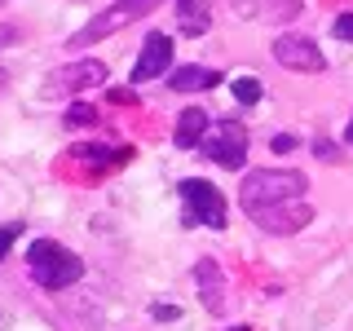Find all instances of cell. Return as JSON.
<instances>
[{
    "label": "cell",
    "instance_id": "52a82bcc",
    "mask_svg": "<svg viewBox=\"0 0 353 331\" xmlns=\"http://www.w3.org/2000/svg\"><path fill=\"white\" fill-rule=\"evenodd\" d=\"M270 53H274V62H283V71H296V75H318L327 66L318 40H309V36H274Z\"/></svg>",
    "mask_w": 353,
    "mask_h": 331
},
{
    "label": "cell",
    "instance_id": "ac0fdd59",
    "mask_svg": "<svg viewBox=\"0 0 353 331\" xmlns=\"http://www.w3.org/2000/svg\"><path fill=\"white\" fill-rule=\"evenodd\" d=\"M18 234H22V225H18V221H9V225H0V261L9 257V248L18 243Z\"/></svg>",
    "mask_w": 353,
    "mask_h": 331
},
{
    "label": "cell",
    "instance_id": "e0dca14e",
    "mask_svg": "<svg viewBox=\"0 0 353 331\" xmlns=\"http://www.w3.org/2000/svg\"><path fill=\"white\" fill-rule=\"evenodd\" d=\"M62 124H66V128H93V124H97V110L84 106V102H75V106H66Z\"/></svg>",
    "mask_w": 353,
    "mask_h": 331
},
{
    "label": "cell",
    "instance_id": "5b68a950",
    "mask_svg": "<svg viewBox=\"0 0 353 331\" xmlns=\"http://www.w3.org/2000/svg\"><path fill=\"white\" fill-rule=\"evenodd\" d=\"M181 203H185V225L225 230V194L212 181H181Z\"/></svg>",
    "mask_w": 353,
    "mask_h": 331
},
{
    "label": "cell",
    "instance_id": "7a4b0ae2",
    "mask_svg": "<svg viewBox=\"0 0 353 331\" xmlns=\"http://www.w3.org/2000/svg\"><path fill=\"white\" fill-rule=\"evenodd\" d=\"M163 0H115V5H106L102 14H93L84 22L75 36H66V49H88V44H97V40H106V36H115V31H124L132 27L137 18H146L154 14Z\"/></svg>",
    "mask_w": 353,
    "mask_h": 331
},
{
    "label": "cell",
    "instance_id": "2e32d148",
    "mask_svg": "<svg viewBox=\"0 0 353 331\" xmlns=\"http://www.w3.org/2000/svg\"><path fill=\"white\" fill-rule=\"evenodd\" d=\"M230 88H234V102H239V106H256L261 97H265L261 80H252V75H243V80H234Z\"/></svg>",
    "mask_w": 353,
    "mask_h": 331
},
{
    "label": "cell",
    "instance_id": "5bb4252c",
    "mask_svg": "<svg viewBox=\"0 0 353 331\" xmlns=\"http://www.w3.org/2000/svg\"><path fill=\"white\" fill-rule=\"evenodd\" d=\"M176 27H181V36L199 40L212 27V0H176Z\"/></svg>",
    "mask_w": 353,
    "mask_h": 331
},
{
    "label": "cell",
    "instance_id": "3957f363",
    "mask_svg": "<svg viewBox=\"0 0 353 331\" xmlns=\"http://www.w3.org/2000/svg\"><path fill=\"white\" fill-rule=\"evenodd\" d=\"M309 190V181L296 168H256V172H248L243 177V185H239V199H243V208H261V203H287V199H305Z\"/></svg>",
    "mask_w": 353,
    "mask_h": 331
},
{
    "label": "cell",
    "instance_id": "7c38bea8",
    "mask_svg": "<svg viewBox=\"0 0 353 331\" xmlns=\"http://www.w3.org/2000/svg\"><path fill=\"white\" fill-rule=\"evenodd\" d=\"M221 84V71H212V66H176V71H168V88L172 93H203V88H216Z\"/></svg>",
    "mask_w": 353,
    "mask_h": 331
},
{
    "label": "cell",
    "instance_id": "d4e9b609",
    "mask_svg": "<svg viewBox=\"0 0 353 331\" xmlns=\"http://www.w3.org/2000/svg\"><path fill=\"white\" fill-rule=\"evenodd\" d=\"M225 331H248V327H225Z\"/></svg>",
    "mask_w": 353,
    "mask_h": 331
},
{
    "label": "cell",
    "instance_id": "7402d4cb",
    "mask_svg": "<svg viewBox=\"0 0 353 331\" xmlns=\"http://www.w3.org/2000/svg\"><path fill=\"white\" fill-rule=\"evenodd\" d=\"M314 154H318V159H327V163H336V159H340V150L331 146V141H323V137L314 141Z\"/></svg>",
    "mask_w": 353,
    "mask_h": 331
},
{
    "label": "cell",
    "instance_id": "ffe728a7",
    "mask_svg": "<svg viewBox=\"0 0 353 331\" xmlns=\"http://www.w3.org/2000/svg\"><path fill=\"white\" fill-rule=\"evenodd\" d=\"M150 314L159 318V323H176V318H181V305H163V301H159V305L150 309Z\"/></svg>",
    "mask_w": 353,
    "mask_h": 331
},
{
    "label": "cell",
    "instance_id": "277c9868",
    "mask_svg": "<svg viewBox=\"0 0 353 331\" xmlns=\"http://www.w3.org/2000/svg\"><path fill=\"white\" fill-rule=\"evenodd\" d=\"M203 159L221 163V168H243L248 163V128L239 124V119H221V124L208 128L203 137Z\"/></svg>",
    "mask_w": 353,
    "mask_h": 331
},
{
    "label": "cell",
    "instance_id": "8992f818",
    "mask_svg": "<svg viewBox=\"0 0 353 331\" xmlns=\"http://www.w3.org/2000/svg\"><path fill=\"white\" fill-rule=\"evenodd\" d=\"M248 217L256 221L265 234H296L314 221V208L305 199H287V203H261V208H248Z\"/></svg>",
    "mask_w": 353,
    "mask_h": 331
},
{
    "label": "cell",
    "instance_id": "4fadbf2b",
    "mask_svg": "<svg viewBox=\"0 0 353 331\" xmlns=\"http://www.w3.org/2000/svg\"><path fill=\"white\" fill-rule=\"evenodd\" d=\"M75 159H84L88 168H93V177H106V168H115V163L128 159V150L119 146H106V141H80V146H71Z\"/></svg>",
    "mask_w": 353,
    "mask_h": 331
},
{
    "label": "cell",
    "instance_id": "9c48e42d",
    "mask_svg": "<svg viewBox=\"0 0 353 331\" xmlns=\"http://www.w3.org/2000/svg\"><path fill=\"white\" fill-rule=\"evenodd\" d=\"M168 71H172V36H163V31H150V36L141 40L137 62H132V84L159 80V75H168Z\"/></svg>",
    "mask_w": 353,
    "mask_h": 331
},
{
    "label": "cell",
    "instance_id": "d6986e66",
    "mask_svg": "<svg viewBox=\"0 0 353 331\" xmlns=\"http://www.w3.org/2000/svg\"><path fill=\"white\" fill-rule=\"evenodd\" d=\"M331 36L345 40V44H353V14H340L336 22H331Z\"/></svg>",
    "mask_w": 353,
    "mask_h": 331
},
{
    "label": "cell",
    "instance_id": "603a6c76",
    "mask_svg": "<svg viewBox=\"0 0 353 331\" xmlns=\"http://www.w3.org/2000/svg\"><path fill=\"white\" fill-rule=\"evenodd\" d=\"M9 44H18V27H0V49H9Z\"/></svg>",
    "mask_w": 353,
    "mask_h": 331
},
{
    "label": "cell",
    "instance_id": "30bf717a",
    "mask_svg": "<svg viewBox=\"0 0 353 331\" xmlns=\"http://www.w3.org/2000/svg\"><path fill=\"white\" fill-rule=\"evenodd\" d=\"M239 18H252V22H292L301 18V0H230Z\"/></svg>",
    "mask_w": 353,
    "mask_h": 331
},
{
    "label": "cell",
    "instance_id": "6da1fadb",
    "mask_svg": "<svg viewBox=\"0 0 353 331\" xmlns=\"http://www.w3.org/2000/svg\"><path fill=\"white\" fill-rule=\"evenodd\" d=\"M27 270L44 292H66V287H75L84 279V261L53 239H36L27 248Z\"/></svg>",
    "mask_w": 353,
    "mask_h": 331
},
{
    "label": "cell",
    "instance_id": "9a60e30c",
    "mask_svg": "<svg viewBox=\"0 0 353 331\" xmlns=\"http://www.w3.org/2000/svg\"><path fill=\"white\" fill-rule=\"evenodd\" d=\"M208 128H212V119H208V110H199V106H185L181 110V119H176V150H194L199 141L208 137Z\"/></svg>",
    "mask_w": 353,
    "mask_h": 331
},
{
    "label": "cell",
    "instance_id": "ba28073f",
    "mask_svg": "<svg viewBox=\"0 0 353 331\" xmlns=\"http://www.w3.org/2000/svg\"><path fill=\"white\" fill-rule=\"evenodd\" d=\"M93 84H106V62L80 58V62H66L49 75L44 97H71V93H80V88H93Z\"/></svg>",
    "mask_w": 353,
    "mask_h": 331
},
{
    "label": "cell",
    "instance_id": "cb8c5ba5",
    "mask_svg": "<svg viewBox=\"0 0 353 331\" xmlns=\"http://www.w3.org/2000/svg\"><path fill=\"white\" fill-rule=\"evenodd\" d=\"M345 141H349V146H353V119H349V128H345Z\"/></svg>",
    "mask_w": 353,
    "mask_h": 331
},
{
    "label": "cell",
    "instance_id": "8fae6325",
    "mask_svg": "<svg viewBox=\"0 0 353 331\" xmlns=\"http://www.w3.org/2000/svg\"><path fill=\"white\" fill-rule=\"evenodd\" d=\"M194 283H199V301H203V309L221 314V309H225V274H221V265L216 261H199L194 265Z\"/></svg>",
    "mask_w": 353,
    "mask_h": 331
},
{
    "label": "cell",
    "instance_id": "44dd1931",
    "mask_svg": "<svg viewBox=\"0 0 353 331\" xmlns=\"http://www.w3.org/2000/svg\"><path fill=\"white\" fill-rule=\"evenodd\" d=\"M270 146H274V154H292V150H296V137H292V132H279Z\"/></svg>",
    "mask_w": 353,
    "mask_h": 331
}]
</instances>
